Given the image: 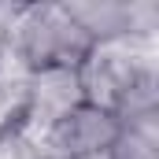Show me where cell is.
<instances>
[{
    "mask_svg": "<svg viewBox=\"0 0 159 159\" xmlns=\"http://www.w3.org/2000/svg\"><path fill=\"white\" fill-rule=\"evenodd\" d=\"M85 104L81 96L78 67H41L30 70L22 81V100H19V126L37 133L44 144V133L59 119H67L74 107Z\"/></svg>",
    "mask_w": 159,
    "mask_h": 159,
    "instance_id": "3957f363",
    "label": "cell"
},
{
    "mask_svg": "<svg viewBox=\"0 0 159 159\" xmlns=\"http://www.w3.org/2000/svg\"><path fill=\"white\" fill-rule=\"evenodd\" d=\"M7 48L26 63V70H41V67H78L93 41L67 15L63 4H22L11 22Z\"/></svg>",
    "mask_w": 159,
    "mask_h": 159,
    "instance_id": "7a4b0ae2",
    "label": "cell"
},
{
    "mask_svg": "<svg viewBox=\"0 0 159 159\" xmlns=\"http://www.w3.org/2000/svg\"><path fill=\"white\" fill-rule=\"evenodd\" d=\"M19 100H22V89H7V85H0V137L19 122Z\"/></svg>",
    "mask_w": 159,
    "mask_h": 159,
    "instance_id": "5b68a950",
    "label": "cell"
},
{
    "mask_svg": "<svg viewBox=\"0 0 159 159\" xmlns=\"http://www.w3.org/2000/svg\"><path fill=\"white\" fill-rule=\"evenodd\" d=\"M78 78L85 104L122 115L133 89L156 78V37H115L93 44L78 63Z\"/></svg>",
    "mask_w": 159,
    "mask_h": 159,
    "instance_id": "6da1fadb",
    "label": "cell"
},
{
    "mask_svg": "<svg viewBox=\"0 0 159 159\" xmlns=\"http://www.w3.org/2000/svg\"><path fill=\"white\" fill-rule=\"evenodd\" d=\"M122 137L119 115L81 104L67 119H59L44 133V156L48 159H78V156H96V152H111Z\"/></svg>",
    "mask_w": 159,
    "mask_h": 159,
    "instance_id": "277c9868",
    "label": "cell"
},
{
    "mask_svg": "<svg viewBox=\"0 0 159 159\" xmlns=\"http://www.w3.org/2000/svg\"><path fill=\"white\" fill-rule=\"evenodd\" d=\"M78 159H111V152H96V156H78Z\"/></svg>",
    "mask_w": 159,
    "mask_h": 159,
    "instance_id": "52a82bcc",
    "label": "cell"
},
{
    "mask_svg": "<svg viewBox=\"0 0 159 159\" xmlns=\"http://www.w3.org/2000/svg\"><path fill=\"white\" fill-rule=\"evenodd\" d=\"M19 7H22V4H0V48L7 44V34H11V22H15Z\"/></svg>",
    "mask_w": 159,
    "mask_h": 159,
    "instance_id": "8992f818",
    "label": "cell"
}]
</instances>
